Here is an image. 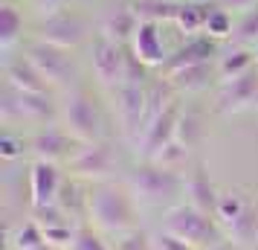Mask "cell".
<instances>
[{"instance_id": "11", "label": "cell", "mask_w": 258, "mask_h": 250, "mask_svg": "<svg viewBox=\"0 0 258 250\" xmlns=\"http://www.w3.org/2000/svg\"><path fill=\"white\" fill-rule=\"evenodd\" d=\"M84 32H87V24H84L79 15L67 12V9H58V12L47 15V18L38 24L35 38L49 41V44H55V47L73 49L84 41Z\"/></svg>"}, {"instance_id": "10", "label": "cell", "mask_w": 258, "mask_h": 250, "mask_svg": "<svg viewBox=\"0 0 258 250\" xmlns=\"http://www.w3.org/2000/svg\"><path fill=\"white\" fill-rule=\"evenodd\" d=\"M24 56L41 70V76H44L49 84H67L73 76H76V64H73L70 49L55 47V44H49V41H41V38L29 41L26 49H24Z\"/></svg>"}, {"instance_id": "9", "label": "cell", "mask_w": 258, "mask_h": 250, "mask_svg": "<svg viewBox=\"0 0 258 250\" xmlns=\"http://www.w3.org/2000/svg\"><path fill=\"white\" fill-rule=\"evenodd\" d=\"M113 99H116V117L119 125H122V137L131 143H140L142 125L148 117V90L142 84L125 82L113 90Z\"/></svg>"}, {"instance_id": "20", "label": "cell", "mask_w": 258, "mask_h": 250, "mask_svg": "<svg viewBox=\"0 0 258 250\" xmlns=\"http://www.w3.org/2000/svg\"><path fill=\"white\" fill-rule=\"evenodd\" d=\"M215 3H203V0H177V12L171 24L180 29V32H188V35H200L206 32V21H209Z\"/></svg>"}, {"instance_id": "18", "label": "cell", "mask_w": 258, "mask_h": 250, "mask_svg": "<svg viewBox=\"0 0 258 250\" xmlns=\"http://www.w3.org/2000/svg\"><path fill=\"white\" fill-rule=\"evenodd\" d=\"M137 26H140V18L131 9V3H119V6H113V9L102 18V32H99V35H105V38H110V41H116V44L125 47V44L134 41Z\"/></svg>"}, {"instance_id": "39", "label": "cell", "mask_w": 258, "mask_h": 250, "mask_svg": "<svg viewBox=\"0 0 258 250\" xmlns=\"http://www.w3.org/2000/svg\"><path fill=\"white\" fill-rule=\"evenodd\" d=\"M221 6H226V9H249V6H255L258 0H218Z\"/></svg>"}, {"instance_id": "13", "label": "cell", "mask_w": 258, "mask_h": 250, "mask_svg": "<svg viewBox=\"0 0 258 250\" xmlns=\"http://www.w3.org/2000/svg\"><path fill=\"white\" fill-rule=\"evenodd\" d=\"M212 56H218V41L206 32H200V35H191L186 44H180V47L165 59V64L160 70L165 73V79L171 76V73L183 70V67H191V64H206L212 61Z\"/></svg>"}, {"instance_id": "24", "label": "cell", "mask_w": 258, "mask_h": 250, "mask_svg": "<svg viewBox=\"0 0 258 250\" xmlns=\"http://www.w3.org/2000/svg\"><path fill=\"white\" fill-rule=\"evenodd\" d=\"M21 38H24V15L18 12V6L3 3L0 6V49L9 53Z\"/></svg>"}, {"instance_id": "34", "label": "cell", "mask_w": 258, "mask_h": 250, "mask_svg": "<svg viewBox=\"0 0 258 250\" xmlns=\"http://www.w3.org/2000/svg\"><path fill=\"white\" fill-rule=\"evenodd\" d=\"M188 160V148L183 143H177V140H171V143L165 145L160 155L154 157V163H160V166H168V169H177L180 172V166Z\"/></svg>"}, {"instance_id": "26", "label": "cell", "mask_w": 258, "mask_h": 250, "mask_svg": "<svg viewBox=\"0 0 258 250\" xmlns=\"http://www.w3.org/2000/svg\"><path fill=\"white\" fill-rule=\"evenodd\" d=\"M177 143H183L191 152V148H198V143L203 140V119L195 108H183V114H180V122H177Z\"/></svg>"}, {"instance_id": "6", "label": "cell", "mask_w": 258, "mask_h": 250, "mask_svg": "<svg viewBox=\"0 0 258 250\" xmlns=\"http://www.w3.org/2000/svg\"><path fill=\"white\" fill-rule=\"evenodd\" d=\"M70 163V175L82 180H107L110 172L116 169V152L107 140H96V143H79V148L73 152Z\"/></svg>"}, {"instance_id": "32", "label": "cell", "mask_w": 258, "mask_h": 250, "mask_svg": "<svg viewBox=\"0 0 258 250\" xmlns=\"http://www.w3.org/2000/svg\"><path fill=\"white\" fill-rule=\"evenodd\" d=\"M67 250H113V247H107V241L99 236V230L82 224V227H76V236H73Z\"/></svg>"}, {"instance_id": "42", "label": "cell", "mask_w": 258, "mask_h": 250, "mask_svg": "<svg viewBox=\"0 0 258 250\" xmlns=\"http://www.w3.org/2000/svg\"><path fill=\"white\" fill-rule=\"evenodd\" d=\"M255 56H258V49H255Z\"/></svg>"}, {"instance_id": "23", "label": "cell", "mask_w": 258, "mask_h": 250, "mask_svg": "<svg viewBox=\"0 0 258 250\" xmlns=\"http://www.w3.org/2000/svg\"><path fill=\"white\" fill-rule=\"evenodd\" d=\"M212 82V64H191V67H183L168 76V84L177 87V90H186V93H200L206 90Z\"/></svg>"}, {"instance_id": "4", "label": "cell", "mask_w": 258, "mask_h": 250, "mask_svg": "<svg viewBox=\"0 0 258 250\" xmlns=\"http://www.w3.org/2000/svg\"><path fill=\"white\" fill-rule=\"evenodd\" d=\"M0 119L6 125H12V122H38V125H47L52 119H61V108H55L49 93H26V90H18L9 82H3Z\"/></svg>"}, {"instance_id": "21", "label": "cell", "mask_w": 258, "mask_h": 250, "mask_svg": "<svg viewBox=\"0 0 258 250\" xmlns=\"http://www.w3.org/2000/svg\"><path fill=\"white\" fill-rule=\"evenodd\" d=\"M223 236L235 244H252L258 238V204L246 201V207L235 215L229 224H223Z\"/></svg>"}, {"instance_id": "40", "label": "cell", "mask_w": 258, "mask_h": 250, "mask_svg": "<svg viewBox=\"0 0 258 250\" xmlns=\"http://www.w3.org/2000/svg\"><path fill=\"white\" fill-rule=\"evenodd\" d=\"M209 250H232V247H229V241H218V244H215V247H209Z\"/></svg>"}, {"instance_id": "12", "label": "cell", "mask_w": 258, "mask_h": 250, "mask_svg": "<svg viewBox=\"0 0 258 250\" xmlns=\"http://www.w3.org/2000/svg\"><path fill=\"white\" fill-rule=\"evenodd\" d=\"M258 102V67H252L244 76H235L221 82L218 93H215V111L218 114H238L244 108Z\"/></svg>"}, {"instance_id": "30", "label": "cell", "mask_w": 258, "mask_h": 250, "mask_svg": "<svg viewBox=\"0 0 258 250\" xmlns=\"http://www.w3.org/2000/svg\"><path fill=\"white\" fill-rule=\"evenodd\" d=\"M206 35H212L215 41H223V38H232L235 35V24H232V12L226 6H215L206 21Z\"/></svg>"}, {"instance_id": "37", "label": "cell", "mask_w": 258, "mask_h": 250, "mask_svg": "<svg viewBox=\"0 0 258 250\" xmlns=\"http://www.w3.org/2000/svg\"><path fill=\"white\" fill-rule=\"evenodd\" d=\"M145 73H148V67H145L134 53H131V56H128V70H125V82H128V84H142V82H145Z\"/></svg>"}, {"instance_id": "8", "label": "cell", "mask_w": 258, "mask_h": 250, "mask_svg": "<svg viewBox=\"0 0 258 250\" xmlns=\"http://www.w3.org/2000/svg\"><path fill=\"white\" fill-rule=\"evenodd\" d=\"M180 114H183L180 102H177V99H168L163 111H157V114L145 122V128H142V134H140V143H137L140 152H142V160H154V157L177 137Z\"/></svg>"}, {"instance_id": "29", "label": "cell", "mask_w": 258, "mask_h": 250, "mask_svg": "<svg viewBox=\"0 0 258 250\" xmlns=\"http://www.w3.org/2000/svg\"><path fill=\"white\" fill-rule=\"evenodd\" d=\"M232 41L235 44H241V47H249V44H255L258 41V3L255 6H249V9H244V15L238 18Z\"/></svg>"}, {"instance_id": "31", "label": "cell", "mask_w": 258, "mask_h": 250, "mask_svg": "<svg viewBox=\"0 0 258 250\" xmlns=\"http://www.w3.org/2000/svg\"><path fill=\"white\" fill-rule=\"evenodd\" d=\"M12 244H15V250H38L47 244V238H44V230L38 227V221H26V224L18 227V233L12 236Z\"/></svg>"}, {"instance_id": "25", "label": "cell", "mask_w": 258, "mask_h": 250, "mask_svg": "<svg viewBox=\"0 0 258 250\" xmlns=\"http://www.w3.org/2000/svg\"><path fill=\"white\" fill-rule=\"evenodd\" d=\"M131 9L137 12L140 21H174V12H177V0H128Z\"/></svg>"}, {"instance_id": "27", "label": "cell", "mask_w": 258, "mask_h": 250, "mask_svg": "<svg viewBox=\"0 0 258 250\" xmlns=\"http://www.w3.org/2000/svg\"><path fill=\"white\" fill-rule=\"evenodd\" d=\"M87 198H90V192H84L79 180H64L55 204H58L67 215H79L82 210H87Z\"/></svg>"}, {"instance_id": "28", "label": "cell", "mask_w": 258, "mask_h": 250, "mask_svg": "<svg viewBox=\"0 0 258 250\" xmlns=\"http://www.w3.org/2000/svg\"><path fill=\"white\" fill-rule=\"evenodd\" d=\"M246 201H249V198H246V195H241L238 189L221 192V195H218V207H215V218H218V224H221V227L229 224L235 215L246 207Z\"/></svg>"}, {"instance_id": "38", "label": "cell", "mask_w": 258, "mask_h": 250, "mask_svg": "<svg viewBox=\"0 0 258 250\" xmlns=\"http://www.w3.org/2000/svg\"><path fill=\"white\" fill-rule=\"evenodd\" d=\"M41 12H47V15H52V12H58V9H64V0H32Z\"/></svg>"}, {"instance_id": "7", "label": "cell", "mask_w": 258, "mask_h": 250, "mask_svg": "<svg viewBox=\"0 0 258 250\" xmlns=\"http://www.w3.org/2000/svg\"><path fill=\"white\" fill-rule=\"evenodd\" d=\"M90 67H93L96 82L105 90H116L119 84H125V70H128V53L122 44L110 38L99 35L90 47Z\"/></svg>"}, {"instance_id": "19", "label": "cell", "mask_w": 258, "mask_h": 250, "mask_svg": "<svg viewBox=\"0 0 258 250\" xmlns=\"http://www.w3.org/2000/svg\"><path fill=\"white\" fill-rule=\"evenodd\" d=\"M186 192H188V204H195L198 210L215 215V207H218V195H221V192L212 186L209 172H206V163H195V169L188 172Z\"/></svg>"}, {"instance_id": "22", "label": "cell", "mask_w": 258, "mask_h": 250, "mask_svg": "<svg viewBox=\"0 0 258 250\" xmlns=\"http://www.w3.org/2000/svg\"><path fill=\"white\" fill-rule=\"evenodd\" d=\"M252 67H258L255 49L241 47V44H232V47L226 49V53H221V59H218V76H221V82L235 79V76H244V73H249Z\"/></svg>"}, {"instance_id": "14", "label": "cell", "mask_w": 258, "mask_h": 250, "mask_svg": "<svg viewBox=\"0 0 258 250\" xmlns=\"http://www.w3.org/2000/svg\"><path fill=\"white\" fill-rule=\"evenodd\" d=\"M61 172L55 163L49 160H35L29 166V204L32 210L38 207H49V204L58 201V192H61Z\"/></svg>"}, {"instance_id": "36", "label": "cell", "mask_w": 258, "mask_h": 250, "mask_svg": "<svg viewBox=\"0 0 258 250\" xmlns=\"http://www.w3.org/2000/svg\"><path fill=\"white\" fill-rule=\"evenodd\" d=\"M151 250H198V247H191L188 241H183L180 236L168 233L163 227L160 233H151Z\"/></svg>"}, {"instance_id": "3", "label": "cell", "mask_w": 258, "mask_h": 250, "mask_svg": "<svg viewBox=\"0 0 258 250\" xmlns=\"http://www.w3.org/2000/svg\"><path fill=\"white\" fill-rule=\"evenodd\" d=\"M165 230L180 236L198 250H209L218 241H223V230L218 218H209V213L198 210L195 204H177L165 215Z\"/></svg>"}, {"instance_id": "2", "label": "cell", "mask_w": 258, "mask_h": 250, "mask_svg": "<svg viewBox=\"0 0 258 250\" xmlns=\"http://www.w3.org/2000/svg\"><path fill=\"white\" fill-rule=\"evenodd\" d=\"M186 186V180L180 178L177 169L160 166L154 160H142L140 166L128 175V189L134 192L137 204L142 207H163L171 204Z\"/></svg>"}, {"instance_id": "33", "label": "cell", "mask_w": 258, "mask_h": 250, "mask_svg": "<svg viewBox=\"0 0 258 250\" xmlns=\"http://www.w3.org/2000/svg\"><path fill=\"white\" fill-rule=\"evenodd\" d=\"M113 250H151V236L137 230V227L122 230L113 236Z\"/></svg>"}, {"instance_id": "5", "label": "cell", "mask_w": 258, "mask_h": 250, "mask_svg": "<svg viewBox=\"0 0 258 250\" xmlns=\"http://www.w3.org/2000/svg\"><path fill=\"white\" fill-rule=\"evenodd\" d=\"M61 125L79 143H96L105 134V117L96 105V99L84 90H76L61 105Z\"/></svg>"}, {"instance_id": "17", "label": "cell", "mask_w": 258, "mask_h": 250, "mask_svg": "<svg viewBox=\"0 0 258 250\" xmlns=\"http://www.w3.org/2000/svg\"><path fill=\"white\" fill-rule=\"evenodd\" d=\"M3 82H9L12 87L26 90V93H49V82L41 76V70L26 56H18V59L6 56V61H3Z\"/></svg>"}, {"instance_id": "41", "label": "cell", "mask_w": 258, "mask_h": 250, "mask_svg": "<svg viewBox=\"0 0 258 250\" xmlns=\"http://www.w3.org/2000/svg\"><path fill=\"white\" fill-rule=\"evenodd\" d=\"M38 250H58V247H52V244H44V247H38Z\"/></svg>"}, {"instance_id": "35", "label": "cell", "mask_w": 258, "mask_h": 250, "mask_svg": "<svg viewBox=\"0 0 258 250\" xmlns=\"http://www.w3.org/2000/svg\"><path fill=\"white\" fill-rule=\"evenodd\" d=\"M29 152V143H26L24 137H18V134H12V131H6L3 137H0V157L3 160H21V157Z\"/></svg>"}, {"instance_id": "15", "label": "cell", "mask_w": 258, "mask_h": 250, "mask_svg": "<svg viewBox=\"0 0 258 250\" xmlns=\"http://www.w3.org/2000/svg\"><path fill=\"white\" fill-rule=\"evenodd\" d=\"M76 148H79V140H73L64 128H41L29 140V152L35 155V160H49V163L70 160Z\"/></svg>"}, {"instance_id": "16", "label": "cell", "mask_w": 258, "mask_h": 250, "mask_svg": "<svg viewBox=\"0 0 258 250\" xmlns=\"http://www.w3.org/2000/svg\"><path fill=\"white\" fill-rule=\"evenodd\" d=\"M131 47H134V56L145 67H163L165 59H168L165 44H163V29H160V24H154V21H140Z\"/></svg>"}, {"instance_id": "1", "label": "cell", "mask_w": 258, "mask_h": 250, "mask_svg": "<svg viewBox=\"0 0 258 250\" xmlns=\"http://www.w3.org/2000/svg\"><path fill=\"white\" fill-rule=\"evenodd\" d=\"M87 218L99 233H122L137 224V198L128 189V183H110L99 180L90 186L87 198Z\"/></svg>"}]
</instances>
